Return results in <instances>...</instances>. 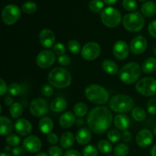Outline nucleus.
I'll return each instance as SVG.
<instances>
[{
  "label": "nucleus",
  "instance_id": "51",
  "mask_svg": "<svg viewBox=\"0 0 156 156\" xmlns=\"http://www.w3.org/2000/svg\"><path fill=\"white\" fill-rule=\"evenodd\" d=\"M64 156H82L80 152L76 149H70L65 152Z\"/></svg>",
  "mask_w": 156,
  "mask_h": 156
},
{
  "label": "nucleus",
  "instance_id": "4",
  "mask_svg": "<svg viewBox=\"0 0 156 156\" xmlns=\"http://www.w3.org/2000/svg\"><path fill=\"white\" fill-rule=\"evenodd\" d=\"M134 101L130 96L126 94H117L111 98L109 107L113 111L117 113L129 112L134 108Z\"/></svg>",
  "mask_w": 156,
  "mask_h": 156
},
{
  "label": "nucleus",
  "instance_id": "7",
  "mask_svg": "<svg viewBox=\"0 0 156 156\" xmlns=\"http://www.w3.org/2000/svg\"><path fill=\"white\" fill-rule=\"evenodd\" d=\"M101 21L108 27H115L120 24L122 21L121 14L117 9L113 7H108L101 12Z\"/></svg>",
  "mask_w": 156,
  "mask_h": 156
},
{
  "label": "nucleus",
  "instance_id": "9",
  "mask_svg": "<svg viewBox=\"0 0 156 156\" xmlns=\"http://www.w3.org/2000/svg\"><path fill=\"white\" fill-rule=\"evenodd\" d=\"M21 16V11L16 5H7L2 12V19L7 25H12L17 22Z\"/></svg>",
  "mask_w": 156,
  "mask_h": 156
},
{
  "label": "nucleus",
  "instance_id": "28",
  "mask_svg": "<svg viewBox=\"0 0 156 156\" xmlns=\"http://www.w3.org/2000/svg\"><path fill=\"white\" fill-rule=\"evenodd\" d=\"M142 70L146 74H152L156 71V59L149 57L143 62L142 65Z\"/></svg>",
  "mask_w": 156,
  "mask_h": 156
},
{
  "label": "nucleus",
  "instance_id": "45",
  "mask_svg": "<svg viewBox=\"0 0 156 156\" xmlns=\"http://www.w3.org/2000/svg\"><path fill=\"white\" fill-rule=\"evenodd\" d=\"M41 92H42V94L44 96L50 97V96H51L53 94V88L52 87V85H45L41 88Z\"/></svg>",
  "mask_w": 156,
  "mask_h": 156
},
{
  "label": "nucleus",
  "instance_id": "16",
  "mask_svg": "<svg viewBox=\"0 0 156 156\" xmlns=\"http://www.w3.org/2000/svg\"><path fill=\"white\" fill-rule=\"evenodd\" d=\"M113 53L117 59H125L129 56V47L124 41H117L114 43L113 47Z\"/></svg>",
  "mask_w": 156,
  "mask_h": 156
},
{
  "label": "nucleus",
  "instance_id": "5",
  "mask_svg": "<svg viewBox=\"0 0 156 156\" xmlns=\"http://www.w3.org/2000/svg\"><path fill=\"white\" fill-rule=\"evenodd\" d=\"M141 75V69L137 62H131L126 64L119 72L120 80L127 85H131L136 82Z\"/></svg>",
  "mask_w": 156,
  "mask_h": 156
},
{
  "label": "nucleus",
  "instance_id": "54",
  "mask_svg": "<svg viewBox=\"0 0 156 156\" xmlns=\"http://www.w3.org/2000/svg\"><path fill=\"white\" fill-rule=\"evenodd\" d=\"M117 0H103L105 4L108 5H114L116 2H117Z\"/></svg>",
  "mask_w": 156,
  "mask_h": 156
},
{
  "label": "nucleus",
  "instance_id": "37",
  "mask_svg": "<svg viewBox=\"0 0 156 156\" xmlns=\"http://www.w3.org/2000/svg\"><path fill=\"white\" fill-rule=\"evenodd\" d=\"M5 142L9 146H11V147H17L20 144V143H21V139L18 137V136L12 133L10 135L7 136Z\"/></svg>",
  "mask_w": 156,
  "mask_h": 156
},
{
  "label": "nucleus",
  "instance_id": "2",
  "mask_svg": "<svg viewBox=\"0 0 156 156\" xmlns=\"http://www.w3.org/2000/svg\"><path fill=\"white\" fill-rule=\"evenodd\" d=\"M48 82L50 85L56 88H66L72 82V76L68 70L61 67L52 69L48 75Z\"/></svg>",
  "mask_w": 156,
  "mask_h": 156
},
{
  "label": "nucleus",
  "instance_id": "10",
  "mask_svg": "<svg viewBox=\"0 0 156 156\" xmlns=\"http://www.w3.org/2000/svg\"><path fill=\"white\" fill-rule=\"evenodd\" d=\"M29 111L34 117H43L47 114L49 111L48 102L45 99L41 98L34 99L30 103Z\"/></svg>",
  "mask_w": 156,
  "mask_h": 156
},
{
  "label": "nucleus",
  "instance_id": "29",
  "mask_svg": "<svg viewBox=\"0 0 156 156\" xmlns=\"http://www.w3.org/2000/svg\"><path fill=\"white\" fill-rule=\"evenodd\" d=\"M74 114L79 117H82L86 115L88 112V106L84 102H79L73 108Z\"/></svg>",
  "mask_w": 156,
  "mask_h": 156
},
{
  "label": "nucleus",
  "instance_id": "61",
  "mask_svg": "<svg viewBox=\"0 0 156 156\" xmlns=\"http://www.w3.org/2000/svg\"><path fill=\"white\" fill-rule=\"evenodd\" d=\"M154 53H155V55L156 56V46L155 47V48H154Z\"/></svg>",
  "mask_w": 156,
  "mask_h": 156
},
{
  "label": "nucleus",
  "instance_id": "36",
  "mask_svg": "<svg viewBox=\"0 0 156 156\" xmlns=\"http://www.w3.org/2000/svg\"><path fill=\"white\" fill-rule=\"evenodd\" d=\"M37 6L35 2L32 1H28L24 2L22 5V7H21V10L22 12H24L26 14H33L34 13L37 11Z\"/></svg>",
  "mask_w": 156,
  "mask_h": 156
},
{
  "label": "nucleus",
  "instance_id": "20",
  "mask_svg": "<svg viewBox=\"0 0 156 156\" xmlns=\"http://www.w3.org/2000/svg\"><path fill=\"white\" fill-rule=\"evenodd\" d=\"M0 123H1V127H0V134L2 136H9L12 134L13 128L15 127L13 125V122L10 118L5 116H2L0 117Z\"/></svg>",
  "mask_w": 156,
  "mask_h": 156
},
{
  "label": "nucleus",
  "instance_id": "13",
  "mask_svg": "<svg viewBox=\"0 0 156 156\" xmlns=\"http://www.w3.org/2000/svg\"><path fill=\"white\" fill-rule=\"evenodd\" d=\"M23 147L30 153H37L41 151L42 143L39 137L34 135H30L23 140Z\"/></svg>",
  "mask_w": 156,
  "mask_h": 156
},
{
  "label": "nucleus",
  "instance_id": "50",
  "mask_svg": "<svg viewBox=\"0 0 156 156\" xmlns=\"http://www.w3.org/2000/svg\"><path fill=\"white\" fill-rule=\"evenodd\" d=\"M122 140H123L124 143H129L132 140V134L129 131H123V134H122Z\"/></svg>",
  "mask_w": 156,
  "mask_h": 156
},
{
  "label": "nucleus",
  "instance_id": "1",
  "mask_svg": "<svg viewBox=\"0 0 156 156\" xmlns=\"http://www.w3.org/2000/svg\"><path fill=\"white\" fill-rule=\"evenodd\" d=\"M86 121L91 132L102 134L106 132L112 124V114L107 107H96L88 113Z\"/></svg>",
  "mask_w": 156,
  "mask_h": 156
},
{
  "label": "nucleus",
  "instance_id": "63",
  "mask_svg": "<svg viewBox=\"0 0 156 156\" xmlns=\"http://www.w3.org/2000/svg\"><path fill=\"white\" fill-rule=\"evenodd\" d=\"M107 156H112V155H107Z\"/></svg>",
  "mask_w": 156,
  "mask_h": 156
},
{
  "label": "nucleus",
  "instance_id": "48",
  "mask_svg": "<svg viewBox=\"0 0 156 156\" xmlns=\"http://www.w3.org/2000/svg\"><path fill=\"white\" fill-rule=\"evenodd\" d=\"M25 149L22 146H17L12 149V152L13 156H24L25 155Z\"/></svg>",
  "mask_w": 156,
  "mask_h": 156
},
{
  "label": "nucleus",
  "instance_id": "38",
  "mask_svg": "<svg viewBox=\"0 0 156 156\" xmlns=\"http://www.w3.org/2000/svg\"><path fill=\"white\" fill-rule=\"evenodd\" d=\"M107 137H108L110 142H111L113 143H117L120 140V138H121V134L117 129H111L108 132Z\"/></svg>",
  "mask_w": 156,
  "mask_h": 156
},
{
  "label": "nucleus",
  "instance_id": "58",
  "mask_svg": "<svg viewBox=\"0 0 156 156\" xmlns=\"http://www.w3.org/2000/svg\"><path fill=\"white\" fill-rule=\"evenodd\" d=\"M36 156H50V155H47V154H46L45 152H41V153L37 154Z\"/></svg>",
  "mask_w": 156,
  "mask_h": 156
},
{
  "label": "nucleus",
  "instance_id": "11",
  "mask_svg": "<svg viewBox=\"0 0 156 156\" xmlns=\"http://www.w3.org/2000/svg\"><path fill=\"white\" fill-rule=\"evenodd\" d=\"M101 53V47L96 42H88L83 46L81 50L82 57L88 61H93L97 59Z\"/></svg>",
  "mask_w": 156,
  "mask_h": 156
},
{
  "label": "nucleus",
  "instance_id": "55",
  "mask_svg": "<svg viewBox=\"0 0 156 156\" xmlns=\"http://www.w3.org/2000/svg\"><path fill=\"white\" fill-rule=\"evenodd\" d=\"M84 123H85V120H84L83 119H79V120H76V125H77L78 126H82Z\"/></svg>",
  "mask_w": 156,
  "mask_h": 156
},
{
  "label": "nucleus",
  "instance_id": "22",
  "mask_svg": "<svg viewBox=\"0 0 156 156\" xmlns=\"http://www.w3.org/2000/svg\"><path fill=\"white\" fill-rule=\"evenodd\" d=\"M114 126L118 129L122 131H126L130 124V120L127 116L124 114H119L116 115L114 119Z\"/></svg>",
  "mask_w": 156,
  "mask_h": 156
},
{
  "label": "nucleus",
  "instance_id": "19",
  "mask_svg": "<svg viewBox=\"0 0 156 156\" xmlns=\"http://www.w3.org/2000/svg\"><path fill=\"white\" fill-rule=\"evenodd\" d=\"M77 143L80 145H87L91 140V132L88 128H81L77 131L76 136Z\"/></svg>",
  "mask_w": 156,
  "mask_h": 156
},
{
  "label": "nucleus",
  "instance_id": "43",
  "mask_svg": "<svg viewBox=\"0 0 156 156\" xmlns=\"http://www.w3.org/2000/svg\"><path fill=\"white\" fill-rule=\"evenodd\" d=\"M49 155L50 156H62L63 152L62 149L57 146H53L49 149Z\"/></svg>",
  "mask_w": 156,
  "mask_h": 156
},
{
  "label": "nucleus",
  "instance_id": "25",
  "mask_svg": "<svg viewBox=\"0 0 156 156\" xmlns=\"http://www.w3.org/2000/svg\"><path fill=\"white\" fill-rule=\"evenodd\" d=\"M75 136L71 132H66L62 134L59 140V143L62 149H69L74 145Z\"/></svg>",
  "mask_w": 156,
  "mask_h": 156
},
{
  "label": "nucleus",
  "instance_id": "60",
  "mask_svg": "<svg viewBox=\"0 0 156 156\" xmlns=\"http://www.w3.org/2000/svg\"><path fill=\"white\" fill-rule=\"evenodd\" d=\"M153 134L155 136H156V126H155V127L154 128V130H153Z\"/></svg>",
  "mask_w": 156,
  "mask_h": 156
},
{
  "label": "nucleus",
  "instance_id": "62",
  "mask_svg": "<svg viewBox=\"0 0 156 156\" xmlns=\"http://www.w3.org/2000/svg\"><path fill=\"white\" fill-rule=\"evenodd\" d=\"M139 1H141V2H145V1H146V0H139Z\"/></svg>",
  "mask_w": 156,
  "mask_h": 156
},
{
  "label": "nucleus",
  "instance_id": "42",
  "mask_svg": "<svg viewBox=\"0 0 156 156\" xmlns=\"http://www.w3.org/2000/svg\"><path fill=\"white\" fill-rule=\"evenodd\" d=\"M9 92L12 95H18L21 92V85L17 83H12L9 87Z\"/></svg>",
  "mask_w": 156,
  "mask_h": 156
},
{
  "label": "nucleus",
  "instance_id": "6",
  "mask_svg": "<svg viewBox=\"0 0 156 156\" xmlns=\"http://www.w3.org/2000/svg\"><path fill=\"white\" fill-rule=\"evenodd\" d=\"M123 25L125 29L130 32H138L143 28L145 19L143 15L137 12L127 14L123 18Z\"/></svg>",
  "mask_w": 156,
  "mask_h": 156
},
{
  "label": "nucleus",
  "instance_id": "34",
  "mask_svg": "<svg viewBox=\"0 0 156 156\" xmlns=\"http://www.w3.org/2000/svg\"><path fill=\"white\" fill-rule=\"evenodd\" d=\"M88 7L91 12L98 13L104 9V2L101 0H91Z\"/></svg>",
  "mask_w": 156,
  "mask_h": 156
},
{
  "label": "nucleus",
  "instance_id": "47",
  "mask_svg": "<svg viewBox=\"0 0 156 156\" xmlns=\"http://www.w3.org/2000/svg\"><path fill=\"white\" fill-rule=\"evenodd\" d=\"M148 31L149 34L152 37L156 38V19L152 21L148 27Z\"/></svg>",
  "mask_w": 156,
  "mask_h": 156
},
{
  "label": "nucleus",
  "instance_id": "46",
  "mask_svg": "<svg viewBox=\"0 0 156 156\" xmlns=\"http://www.w3.org/2000/svg\"><path fill=\"white\" fill-rule=\"evenodd\" d=\"M70 61H71V59H70L69 56L68 55H62V56H59V58H58V62L61 66H63L69 65Z\"/></svg>",
  "mask_w": 156,
  "mask_h": 156
},
{
  "label": "nucleus",
  "instance_id": "12",
  "mask_svg": "<svg viewBox=\"0 0 156 156\" xmlns=\"http://www.w3.org/2000/svg\"><path fill=\"white\" fill-rule=\"evenodd\" d=\"M56 60V54L50 50L40 52L36 57V63L40 68L47 69L52 66Z\"/></svg>",
  "mask_w": 156,
  "mask_h": 156
},
{
  "label": "nucleus",
  "instance_id": "31",
  "mask_svg": "<svg viewBox=\"0 0 156 156\" xmlns=\"http://www.w3.org/2000/svg\"><path fill=\"white\" fill-rule=\"evenodd\" d=\"M11 116L12 118L18 119L21 116L23 113V107L20 103H14L9 109Z\"/></svg>",
  "mask_w": 156,
  "mask_h": 156
},
{
  "label": "nucleus",
  "instance_id": "30",
  "mask_svg": "<svg viewBox=\"0 0 156 156\" xmlns=\"http://www.w3.org/2000/svg\"><path fill=\"white\" fill-rule=\"evenodd\" d=\"M132 117L136 121H143L146 118V113L144 109L140 108V107H137L132 110Z\"/></svg>",
  "mask_w": 156,
  "mask_h": 156
},
{
  "label": "nucleus",
  "instance_id": "14",
  "mask_svg": "<svg viewBox=\"0 0 156 156\" xmlns=\"http://www.w3.org/2000/svg\"><path fill=\"white\" fill-rule=\"evenodd\" d=\"M148 43L146 38L143 36H137L131 41L129 49L135 55H140L146 51Z\"/></svg>",
  "mask_w": 156,
  "mask_h": 156
},
{
  "label": "nucleus",
  "instance_id": "17",
  "mask_svg": "<svg viewBox=\"0 0 156 156\" xmlns=\"http://www.w3.org/2000/svg\"><path fill=\"white\" fill-rule=\"evenodd\" d=\"M39 41L43 47L50 48L53 47L56 41V36L50 29H43L40 33Z\"/></svg>",
  "mask_w": 156,
  "mask_h": 156
},
{
  "label": "nucleus",
  "instance_id": "35",
  "mask_svg": "<svg viewBox=\"0 0 156 156\" xmlns=\"http://www.w3.org/2000/svg\"><path fill=\"white\" fill-rule=\"evenodd\" d=\"M67 48L69 50L70 53H73V54H78L82 50L79 41H76V40H71L69 41L67 44Z\"/></svg>",
  "mask_w": 156,
  "mask_h": 156
},
{
  "label": "nucleus",
  "instance_id": "33",
  "mask_svg": "<svg viewBox=\"0 0 156 156\" xmlns=\"http://www.w3.org/2000/svg\"><path fill=\"white\" fill-rule=\"evenodd\" d=\"M98 149L101 153L108 154L112 151V145L108 140H101L98 144Z\"/></svg>",
  "mask_w": 156,
  "mask_h": 156
},
{
  "label": "nucleus",
  "instance_id": "32",
  "mask_svg": "<svg viewBox=\"0 0 156 156\" xmlns=\"http://www.w3.org/2000/svg\"><path fill=\"white\" fill-rule=\"evenodd\" d=\"M129 146L124 143L117 145L114 149V155L115 156H126L129 153Z\"/></svg>",
  "mask_w": 156,
  "mask_h": 156
},
{
  "label": "nucleus",
  "instance_id": "23",
  "mask_svg": "<svg viewBox=\"0 0 156 156\" xmlns=\"http://www.w3.org/2000/svg\"><path fill=\"white\" fill-rule=\"evenodd\" d=\"M39 129L44 134L51 133L53 129V122L48 117H43L39 121Z\"/></svg>",
  "mask_w": 156,
  "mask_h": 156
},
{
  "label": "nucleus",
  "instance_id": "40",
  "mask_svg": "<svg viewBox=\"0 0 156 156\" xmlns=\"http://www.w3.org/2000/svg\"><path fill=\"white\" fill-rule=\"evenodd\" d=\"M83 156H98V149L93 145L85 146L82 150Z\"/></svg>",
  "mask_w": 156,
  "mask_h": 156
},
{
  "label": "nucleus",
  "instance_id": "59",
  "mask_svg": "<svg viewBox=\"0 0 156 156\" xmlns=\"http://www.w3.org/2000/svg\"><path fill=\"white\" fill-rule=\"evenodd\" d=\"M1 156H11V155H9V154L7 153V152H1Z\"/></svg>",
  "mask_w": 156,
  "mask_h": 156
},
{
  "label": "nucleus",
  "instance_id": "26",
  "mask_svg": "<svg viewBox=\"0 0 156 156\" xmlns=\"http://www.w3.org/2000/svg\"><path fill=\"white\" fill-rule=\"evenodd\" d=\"M102 69L106 73L109 75H117L118 73V66L116 64L115 62H114L111 59H105L102 62Z\"/></svg>",
  "mask_w": 156,
  "mask_h": 156
},
{
  "label": "nucleus",
  "instance_id": "21",
  "mask_svg": "<svg viewBox=\"0 0 156 156\" xmlns=\"http://www.w3.org/2000/svg\"><path fill=\"white\" fill-rule=\"evenodd\" d=\"M76 122V116L70 111H67L59 117V123L62 128H69Z\"/></svg>",
  "mask_w": 156,
  "mask_h": 156
},
{
  "label": "nucleus",
  "instance_id": "18",
  "mask_svg": "<svg viewBox=\"0 0 156 156\" xmlns=\"http://www.w3.org/2000/svg\"><path fill=\"white\" fill-rule=\"evenodd\" d=\"M15 129L18 135L26 136L31 133L32 125L26 119H18L15 121Z\"/></svg>",
  "mask_w": 156,
  "mask_h": 156
},
{
  "label": "nucleus",
  "instance_id": "3",
  "mask_svg": "<svg viewBox=\"0 0 156 156\" xmlns=\"http://www.w3.org/2000/svg\"><path fill=\"white\" fill-rule=\"evenodd\" d=\"M85 97L89 101L95 105H105L110 98L109 92L104 87L97 84H92L86 87L85 90Z\"/></svg>",
  "mask_w": 156,
  "mask_h": 156
},
{
  "label": "nucleus",
  "instance_id": "24",
  "mask_svg": "<svg viewBox=\"0 0 156 156\" xmlns=\"http://www.w3.org/2000/svg\"><path fill=\"white\" fill-rule=\"evenodd\" d=\"M50 108L53 112L60 113L65 111L66 108H67V101L63 98H56L50 103Z\"/></svg>",
  "mask_w": 156,
  "mask_h": 156
},
{
  "label": "nucleus",
  "instance_id": "15",
  "mask_svg": "<svg viewBox=\"0 0 156 156\" xmlns=\"http://www.w3.org/2000/svg\"><path fill=\"white\" fill-rule=\"evenodd\" d=\"M136 141L140 147H149L153 142V133L149 129H142L137 133Z\"/></svg>",
  "mask_w": 156,
  "mask_h": 156
},
{
  "label": "nucleus",
  "instance_id": "39",
  "mask_svg": "<svg viewBox=\"0 0 156 156\" xmlns=\"http://www.w3.org/2000/svg\"><path fill=\"white\" fill-rule=\"evenodd\" d=\"M122 5L123 9L128 12H134L138 7L136 0H123Z\"/></svg>",
  "mask_w": 156,
  "mask_h": 156
},
{
  "label": "nucleus",
  "instance_id": "44",
  "mask_svg": "<svg viewBox=\"0 0 156 156\" xmlns=\"http://www.w3.org/2000/svg\"><path fill=\"white\" fill-rule=\"evenodd\" d=\"M147 111L152 115L156 114V99L152 98L147 104Z\"/></svg>",
  "mask_w": 156,
  "mask_h": 156
},
{
  "label": "nucleus",
  "instance_id": "52",
  "mask_svg": "<svg viewBox=\"0 0 156 156\" xmlns=\"http://www.w3.org/2000/svg\"><path fill=\"white\" fill-rule=\"evenodd\" d=\"M0 82H1V89H0V94L1 95H3L7 91V85H6V83L5 82V81L3 80L2 79H0Z\"/></svg>",
  "mask_w": 156,
  "mask_h": 156
},
{
  "label": "nucleus",
  "instance_id": "53",
  "mask_svg": "<svg viewBox=\"0 0 156 156\" xmlns=\"http://www.w3.org/2000/svg\"><path fill=\"white\" fill-rule=\"evenodd\" d=\"M4 102H5V105H7V106H10V107L14 104L13 99H12L11 97H9V96L5 97V100H4Z\"/></svg>",
  "mask_w": 156,
  "mask_h": 156
},
{
  "label": "nucleus",
  "instance_id": "41",
  "mask_svg": "<svg viewBox=\"0 0 156 156\" xmlns=\"http://www.w3.org/2000/svg\"><path fill=\"white\" fill-rule=\"evenodd\" d=\"M53 53L56 55H58L59 56L65 55L66 53V47L61 43H58L53 46Z\"/></svg>",
  "mask_w": 156,
  "mask_h": 156
},
{
  "label": "nucleus",
  "instance_id": "8",
  "mask_svg": "<svg viewBox=\"0 0 156 156\" xmlns=\"http://www.w3.org/2000/svg\"><path fill=\"white\" fill-rule=\"evenodd\" d=\"M138 93L144 96H154L156 94V80L152 77L141 79L136 85Z\"/></svg>",
  "mask_w": 156,
  "mask_h": 156
},
{
  "label": "nucleus",
  "instance_id": "49",
  "mask_svg": "<svg viewBox=\"0 0 156 156\" xmlns=\"http://www.w3.org/2000/svg\"><path fill=\"white\" fill-rule=\"evenodd\" d=\"M47 141L51 145H56L58 143V141H59V138H58L56 134L51 133L47 135Z\"/></svg>",
  "mask_w": 156,
  "mask_h": 156
},
{
  "label": "nucleus",
  "instance_id": "57",
  "mask_svg": "<svg viewBox=\"0 0 156 156\" xmlns=\"http://www.w3.org/2000/svg\"><path fill=\"white\" fill-rule=\"evenodd\" d=\"M4 151L5 152H7V153H9V152H12V149H11V146H5V147L4 148Z\"/></svg>",
  "mask_w": 156,
  "mask_h": 156
},
{
  "label": "nucleus",
  "instance_id": "27",
  "mask_svg": "<svg viewBox=\"0 0 156 156\" xmlns=\"http://www.w3.org/2000/svg\"><path fill=\"white\" fill-rule=\"evenodd\" d=\"M141 12L148 18L154 16L156 14V3L153 1L145 2L141 7Z\"/></svg>",
  "mask_w": 156,
  "mask_h": 156
},
{
  "label": "nucleus",
  "instance_id": "56",
  "mask_svg": "<svg viewBox=\"0 0 156 156\" xmlns=\"http://www.w3.org/2000/svg\"><path fill=\"white\" fill-rule=\"evenodd\" d=\"M151 155L156 156V145L152 146V149H151Z\"/></svg>",
  "mask_w": 156,
  "mask_h": 156
}]
</instances>
